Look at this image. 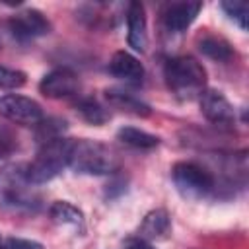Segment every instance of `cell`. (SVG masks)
Returning a JSON list of instances; mask_svg holds the SVG:
<instances>
[{"instance_id": "1", "label": "cell", "mask_w": 249, "mask_h": 249, "mask_svg": "<svg viewBox=\"0 0 249 249\" xmlns=\"http://www.w3.org/2000/svg\"><path fill=\"white\" fill-rule=\"evenodd\" d=\"M163 76L167 88L179 99H195L206 89V70L189 54L169 58L165 62Z\"/></svg>"}, {"instance_id": "2", "label": "cell", "mask_w": 249, "mask_h": 249, "mask_svg": "<svg viewBox=\"0 0 249 249\" xmlns=\"http://www.w3.org/2000/svg\"><path fill=\"white\" fill-rule=\"evenodd\" d=\"M70 138H54L51 142L41 144L35 160L27 163L21 171L25 183L29 185H41L51 179H54L64 167H68L70 158Z\"/></svg>"}, {"instance_id": "3", "label": "cell", "mask_w": 249, "mask_h": 249, "mask_svg": "<svg viewBox=\"0 0 249 249\" xmlns=\"http://www.w3.org/2000/svg\"><path fill=\"white\" fill-rule=\"evenodd\" d=\"M117 156L109 146L88 138L72 140L68 167L74 171L88 175H109L117 169Z\"/></svg>"}, {"instance_id": "4", "label": "cell", "mask_w": 249, "mask_h": 249, "mask_svg": "<svg viewBox=\"0 0 249 249\" xmlns=\"http://www.w3.org/2000/svg\"><path fill=\"white\" fill-rule=\"evenodd\" d=\"M173 183L185 198H202L216 189L212 173L193 161H179L171 169Z\"/></svg>"}, {"instance_id": "5", "label": "cell", "mask_w": 249, "mask_h": 249, "mask_svg": "<svg viewBox=\"0 0 249 249\" xmlns=\"http://www.w3.org/2000/svg\"><path fill=\"white\" fill-rule=\"evenodd\" d=\"M0 115L18 124H37L43 119L41 105L31 97L18 93L0 95Z\"/></svg>"}, {"instance_id": "6", "label": "cell", "mask_w": 249, "mask_h": 249, "mask_svg": "<svg viewBox=\"0 0 249 249\" xmlns=\"http://www.w3.org/2000/svg\"><path fill=\"white\" fill-rule=\"evenodd\" d=\"M200 101V111L206 117V121H210L216 126H228L233 123L235 113L231 103L228 101V97L218 91V89H204L198 95Z\"/></svg>"}, {"instance_id": "7", "label": "cell", "mask_w": 249, "mask_h": 249, "mask_svg": "<svg viewBox=\"0 0 249 249\" xmlns=\"http://www.w3.org/2000/svg\"><path fill=\"white\" fill-rule=\"evenodd\" d=\"M8 29L16 39L29 41L33 37L47 35L51 31V23L39 10H25L8 19Z\"/></svg>"}, {"instance_id": "8", "label": "cell", "mask_w": 249, "mask_h": 249, "mask_svg": "<svg viewBox=\"0 0 249 249\" xmlns=\"http://www.w3.org/2000/svg\"><path fill=\"white\" fill-rule=\"evenodd\" d=\"M39 89L43 95L53 97V99L70 97L80 89V80H78L76 72L70 68H54L43 76Z\"/></svg>"}, {"instance_id": "9", "label": "cell", "mask_w": 249, "mask_h": 249, "mask_svg": "<svg viewBox=\"0 0 249 249\" xmlns=\"http://www.w3.org/2000/svg\"><path fill=\"white\" fill-rule=\"evenodd\" d=\"M200 8H202L200 2H173V4H169L161 14L165 29L173 31V33L185 31L196 19Z\"/></svg>"}, {"instance_id": "10", "label": "cell", "mask_w": 249, "mask_h": 249, "mask_svg": "<svg viewBox=\"0 0 249 249\" xmlns=\"http://www.w3.org/2000/svg\"><path fill=\"white\" fill-rule=\"evenodd\" d=\"M126 27H128V45L136 53H144L148 47V27L146 14L140 2H130L126 8Z\"/></svg>"}, {"instance_id": "11", "label": "cell", "mask_w": 249, "mask_h": 249, "mask_svg": "<svg viewBox=\"0 0 249 249\" xmlns=\"http://www.w3.org/2000/svg\"><path fill=\"white\" fill-rule=\"evenodd\" d=\"M109 72L115 78H121L124 82H132V84H140L144 78V66L140 64V60L126 53V51H117L111 60H109Z\"/></svg>"}, {"instance_id": "12", "label": "cell", "mask_w": 249, "mask_h": 249, "mask_svg": "<svg viewBox=\"0 0 249 249\" xmlns=\"http://www.w3.org/2000/svg\"><path fill=\"white\" fill-rule=\"evenodd\" d=\"M171 233V218L163 208H156L152 212H148L138 228V235L146 241H158V239H165Z\"/></svg>"}, {"instance_id": "13", "label": "cell", "mask_w": 249, "mask_h": 249, "mask_svg": "<svg viewBox=\"0 0 249 249\" xmlns=\"http://www.w3.org/2000/svg\"><path fill=\"white\" fill-rule=\"evenodd\" d=\"M105 99L111 107H115L123 113H128V115H134V117H150L152 115L150 105L140 101L138 97H134L128 91L111 88V89H105Z\"/></svg>"}, {"instance_id": "14", "label": "cell", "mask_w": 249, "mask_h": 249, "mask_svg": "<svg viewBox=\"0 0 249 249\" xmlns=\"http://www.w3.org/2000/svg\"><path fill=\"white\" fill-rule=\"evenodd\" d=\"M49 216L53 218V222L62 224V226H74L84 230V214L80 208H76L72 202L68 200H56L51 204L49 208Z\"/></svg>"}, {"instance_id": "15", "label": "cell", "mask_w": 249, "mask_h": 249, "mask_svg": "<svg viewBox=\"0 0 249 249\" xmlns=\"http://www.w3.org/2000/svg\"><path fill=\"white\" fill-rule=\"evenodd\" d=\"M198 49L202 54H206L212 60L218 62H226L233 56V51L230 47V43L224 37H216V35H204L198 39Z\"/></svg>"}, {"instance_id": "16", "label": "cell", "mask_w": 249, "mask_h": 249, "mask_svg": "<svg viewBox=\"0 0 249 249\" xmlns=\"http://www.w3.org/2000/svg\"><path fill=\"white\" fill-rule=\"evenodd\" d=\"M117 138L130 146V148H136V150H150V148H156L160 144V138L146 132V130H140V128H134V126H123L119 128L117 132Z\"/></svg>"}, {"instance_id": "17", "label": "cell", "mask_w": 249, "mask_h": 249, "mask_svg": "<svg viewBox=\"0 0 249 249\" xmlns=\"http://www.w3.org/2000/svg\"><path fill=\"white\" fill-rule=\"evenodd\" d=\"M78 111L80 115L89 123V124H103L109 121V113L105 111V107L91 99V97H86V99H80L78 101Z\"/></svg>"}, {"instance_id": "18", "label": "cell", "mask_w": 249, "mask_h": 249, "mask_svg": "<svg viewBox=\"0 0 249 249\" xmlns=\"http://www.w3.org/2000/svg\"><path fill=\"white\" fill-rule=\"evenodd\" d=\"M66 128V123L60 119H41L37 123V138L41 144L51 142L54 138H60V132Z\"/></svg>"}, {"instance_id": "19", "label": "cell", "mask_w": 249, "mask_h": 249, "mask_svg": "<svg viewBox=\"0 0 249 249\" xmlns=\"http://www.w3.org/2000/svg\"><path fill=\"white\" fill-rule=\"evenodd\" d=\"M25 84V72L0 66V89H18Z\"/></svg>"}, {"instance_id": "20", "label": "cell", "mask_w": 249, "mask_h": 249, "mask_svg": "<svg viewBox=\"0 0 249 249\" xmlns=\"http://www.w3.org/2000/svg\"><path fill=\"white\" fill-rule=\"evenodd\" d=\"M222 10L237 21L241 29H247V4L245 2H222Z\"/></svg>"}, {"instance_id": "21", "label": "cell", "mask_w": 249, "mask_h": 249, "mask_svg": "<svg viewBox=\"0 0 249 249\" xmlns=\"http://www.w3.org/2000/svg\"><path fill=\"white\" fill-rule=\"evenodd\" d=\"M18 148V140L14 136V132L6 126H0V161L10 158Z\"/></svg>"}, {"instance_id": "22", "label": "cell", "mask_w": 249, "mask_h": 249, "mask_svg": "<svg viewBox=\"0 0 249 249\" xmlns=\"http://www.w3.org/2000/svg\"><path fill=\"white\" fill-rule=\"evenodd\" d=\"M0 249H45L39 241L33 239H21V237H8L0 241Z\"/></svg>"}, {"instance_id": "23", "label": "cell", "mask_w": 249, "mask_h": 249, "mask_svg": "<svg viewBox=\"0 0 249 249\" xmlns=\"http://www.w3.org/2000/svg\"><path fill=\"white\" fill-rule=\"evenodd\" d=\"M126 249H154V245L142 237H136V239H130L126 243Z\"/></svg>"}, {"instance_id": "24", "label": "cell", "mask_w": 249, "mask_h": 249, "mask_svg": "<svg viewBox=\"0 0 249 249\" xmlns=\"http://www.w3.org/2000/svg\"><path fill=\"white\" fill-rule=\"evenodd\" d=\"M0 241H2V239H0Z\"/></svg>"}]
</instances>
